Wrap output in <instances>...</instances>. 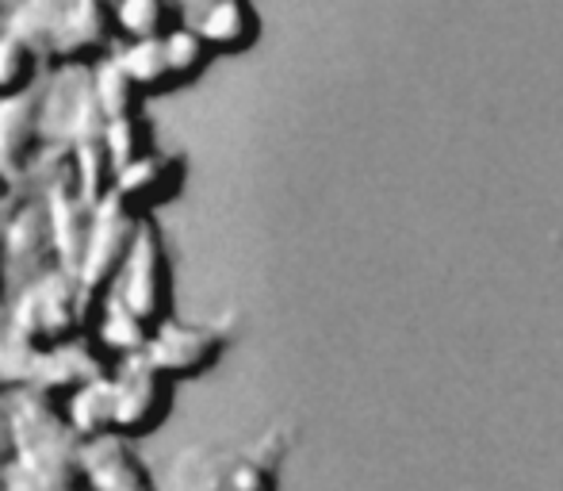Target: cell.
<instances>
[{"label": "cell", "mask_w": 563, "mask_h": 491, "mask_svg": "<svg viewBox=\"0 0 563 491\" xmlns=\"http://www.w3.org/2000/svg\"><path fill=\"white\" fill-rule=\"evenodd\" d=\"M108 296L119 307L134 315L142 327L154 335L165 319H173V273H169V253L157 219H146L139 239L131 246V258L123 261L115 284Z\"/></svg>", "instance_id": "2"}, {"label": "cell", "mask_w": 563, "mask_h": 491, "mask_svg": "<svg viewBox=\"0 0 563 491\" xmlns=\"http://www.w3.org/2000/svg\"><path fill=\"white\" fill-rule=\"evenodd\" d=\"M0 31H4V20H0Z\"/></svg>", "instance_id": "29"}, {"label": "cell", "mask_w": 563, "mask_h": 491, "mask_svg": "<svg viewBox=\"0 0 563 491\" xmlns=\"http://www.w3.org/2000/svg\"><path fill=\"white\" fill-rule=\"evenodd\" d=\"M4 395H8V392H4V384H0V400H4Z\"/></svg>", "instance_id": "28"}, {"label": "cell", "mask_w": 563, "mask_h": 491, "mask_svg": "<svg viewBox=\"0 0 563 491\" xmlns=\"http://www.w3.org/2000/svg\"><path fill=\"white\" fill-rule=\"evenodd\" d=\"M115 62L123 66V74L131 77V85L142 97H162L173 89L169 66H165V46L162 39H146V43H119Z\"/></svg>", "instance_id": "19"}, {"label": "cell", "mask_w": 563, "mask_h": 491, "mask_svg": "<svg viewBox=\"0 0 563 491\" xmlns=\"http://www.w3.org/2000/svg\"><path fill=\"white\" fill-rule=\"evenodd\" d=\"M15 4H20V0H0V20H8V15L15 12Z\"/></svg>", "instance_id": "27"}, {"label": "cell", "mask_w": 563, "mask_h": 491, "mask_svg": "<svg viewBox=\"0 0 563 491\" xmlns=\"http://www.w3.org/2000/svg\"><path fill=\"white\" fill-rule=\"evenodd\" d=\"M227 350V330L216 323H180V319H165L162 327L150 335L146 353L157 372L180 384V380H196L208 369L219 365Z\"/></svg>", "instance_id": "6"}, {"label": "cell", "mask_w": 563, "mask_h": 491, "mask_svg": "<svg viewBox=\"0 0 563 491\" xmlns=\"http://www.w3.org/2000/svg\"><path fill=\"white\" fill-rule=\"evenodd\" d=\"M58 265V250H54L51 219H46L43 196H15L12 211L4 223V281L8 299L20 288L35 284L38 276L54 273Z\"/></svg>", "instance_id": "4"}, {"label": "cell", "mask_w": 563, "mask_h": 491, "mask_svg": "<svg viewBox=\"0 0 563 491\" xmlns=\"http://www.w3.org/2000/svg\"><path fill=\"white\" fill-rule=\"evenodd\" d=\"M119 28H115V4L112 0H66V15H62V35L54 46V62L58 66H97V62L112 58L119 51Z\"/></svg>", "instance_id": "8"}, {"label": "cell", "mask_w": 563, "mask_h": 491, "mask_svg": "<svg viewBox=\"0 0 563 491\" xmlns=\"http://www.w3.org/2000/svg\"><path fill=\"white\" fill-rule=\"evenodd\" d=\"M81 446L85 441H69V446H46V449L15 454L4 472V488L0 491H77V488H85Z\"/></svg>", "instance_id": "12"}, {"label": "cell", "mask_w": 563, "mask_h": 491, "mask_svg": "<svg viewBox=\"0 0 563 491\" xmlns=\"http://www.w3.org/2000/svg\"><path fill=\"white\" fill-rule=\"evenodd\" d=\"M139 231H142V219H134L115 196L97 208L89 246H85V258H81V265H77V281H81V288L89 292L97 304L112 292L119 269L131 258V246L139 239Z\"/></svg>", "instance_id": "7"}, {"label": "cell", "mask_w": 563, "mask_h": 491, "mask_svg": "<svg viewBox=\"0 0 563 491\" xmlns=\"http://www.w3.org/2000/svg\"><path fill=\"white\" fill-rule=\"evenodd\" d=\"M43 127L46 146H58V154L85 139H104L108 116L92 89V66H58L43 77Z\"/></svg>", "instance_id": "3"}, {"label": "cell", "mask_w": 563, "mask_h": 491, "mask_svg": "<svg viewBox=\"0 0 563 491\" xmlns=\"http://www.w3.org/2000/svg\"><path fill=\"white\" fill-rule=\"evenodd\" d=\"M43 146V85L31 92H20V97L0 100V173L20 185Z\"/></svg>", "instance_id": "11"}, {"label": "cell", "mask_w": 563, "mask_h": 491, "mask_svg": "<svg viewBox=\"0 0 563 491\" xmlns=\"http://www.w3.org/2000/svg\"><path fill=\"white\" fill-rule=\"evenodd\" d=\"M43 66L46 62L35 46H27L8 28L0 31V100L38 89L43 85Z\"/></svg>", "instance_id": "20"}, {"label": "cell", "mask_w": 563, "mask_h": 491, "mask_svg": "<svg viewBox=\"0 0 563 491\" xmlns=\"http://www.w3.org/2000/svg\"><path fill=\"white\" fill-rule=\"evenodd\" d=\"M62 15H66V0H20L15 12L4 20V28L12 35H20L27 46H35L43 54V62H54V46L62 35Z\"/></svg>", "instance_id": "17"}, {"label": "cell", "mask_w": 563, "mask_h": 491, "mask_svg": "<svg viewBox=\"0 0 563 491\" xmlns=\"http://www.w3.org/2000/svg\"><path fill=\"white\" fill-rule=\"evenodd\" d=\"M15 204V200H12ZM12 204H0V312L8 307V281H4V223H8V211Z\"/></svg>", "instance_id": "25"}, {"label": "cell", "mask_w": 563, "mask_h": 491, "mask_svg": "<svg viewBox=\"0 0 563 491\" xmlns=\"http://www.w3.org/2000/svg\"><path fill=\"white\" fill-rule=\"evenodd\" d=\"M112 4H115V28L123 43L165 39L169 31L185 28L177 0H112Z\"/></svg>", "instance_id": "18"}, {"label": "cell", "mask_w": 563, "mask_h": 491, "mask_svg": "<svg viewBox=\"0 0 563 491\" xmlns=\"http://www.w3.org/2000/svg\"><path fill=\"white\" fill-rule=\"evenodd\" d=\"M77 491H89V488H77Z\"/></svg>", "instance_id": "30"}, {"label": "cell", "mask_w": 563, "mask_h": 491, "mask_svg": "<svg viewBox=\"0 0 563 491\" xmlns=\"http://www.w3.org/2000/svg\"><path fill=\"white\" fill-rule=\"evenodd\" d=\"M15 457V438H12V415H8V395L0 400V469H8Z\"/></svg>", "instance_id": "24"}, {"label": "cell", "mask_w": 563, "mask_h": 491, "mask_svg": "<svg viewBox=\"0 0 563 491\" xmlns=\"http://www.w3.org/2000/svg\"><path fill=\"white\" fill-rule=\"evenodd\" d=\"M81 477L89 491H157L126 438H97L81 446Z\"/></svg>", "instance_id": "13"}, {"label": "cell", "mask_w": 563, "mask_h": 491, "mask_svg": "<svg viewBox=\"0 0 563 491\" xmlns=\"http://www.w3.org/2000/svg\"><path fill=\"white\" fill-rule=\"evenodd\" d=\"M38 196H43L46 219H51L58 265L66 269V273H77V265H81V258H85V246H89L97 208L77 193L74 177H69V170H66V154H62V170H54V177L46 181Z\"/></svg>", "instance_id": "10"}, {"label": "cell", "mask_w": 563, "mask_h": 491, "mask_svg": "<svg viewBox=\"0 0 563 491\" xmlns=\"http://www.w3.org/2000/svg\"><path fill=\"white\" fill-rule=\"evenodd\" d=\"M104 142L112 150L119 173L126 165L142 162V157L157 154V134H154V120L146 112H134V116H123V120H112L104 131Z\"/></svg>", "instance_id": "23"}, {"label": "cell", "mask_w": 563, "mask_h": 491, "mask_svg": "<svg viewBox=\"0 0 563 491\" xmlns=\"http://www.w3.org/2000/svg\"><path fill=\"white\" fill-rule=\"evenodd\" d=\"M162 46H165V66H169L173 89H180V85H192L196 77L211 66V58H216V54H211V46L203 43L196 28L169 31V35L162 39Z\"/></svg>", "instance_id": "22"}, {"label": "cell", "mask_w": 563, "mask_h": 491, "mask_svg": "<svg viewBox=\"0 0 563 491\" xmlns=\"http://www.w3.org/2000/svg\"><path fill=\"white\" fill-rule=\"evenodd\" d=\"M66 170H69V177H74L77 193H81L92 208H100L104 200H112L115 181H119V165H115V157H112V150H108L104 139H85V142H77V146H69L66 150Z\"/></svg>", "instance_id": "16"}, {"label": "cell", "mask_w": 563, "mask_h": 491, "mask_svg": "<svg viewBox=\"0 0 563 491\" xmlns=\"http://www.w3.org/2000/svg\"><path fill=\"white\" fill-rule=\"evenodd\" d=\"M12 200H15V181H8L0 173V204H12Z\"/></svg>", "instance_id": "26"}, {"label": "cell", "mask_w": 563, "mask_h": 491, "mask_svg": "<svg viewBox=\"0 0 563 491\" xmlns=\"http://www.w3.org/2000/svg\"><path fill=\"white\" fill-rule=\"evenodd\" d=\"M173 380L157 372L146 358L119 361L112 372L115 392V438H150L165 426L173 411Z\"/></svg>", "instance_id": "5"}, {"label": "cell", "mask_w": 563, "mask_h": 491, "mask_svg": "<svg viewBox=\"0 0 563 491\" xmlns=\"http://www.w3.org/2000/svg\"><path fill=\"white\" fill-rule=\"evenodd\" d=\"M92 89H97V100H100V108H104L108 123L123 120V116H134V112H146V97L131 85V77L123 74L115 54L92 66Z\"/></svg>", "instance_id": "21"}, {"label": "cell", "mask_w": 563, "mask_h": 491, "mask_svg": "<svg viewBox=\"0 0 563 491\" xmlns=\"http://www.w3.org/2000/svg\"><path fill=\"white\" fill-rule=\"evenodd\" d=\"M192 28L211 54H245L261 39V15L253 0H211Z\"/></svg>", "instance_id": "14"}, {"label": "cell", "mask_w": 563, "mask_h": 491, "mask_svg": "<svg viewBox=\"0 0 563 491\" xmlns=\"http://www.w3.org/2000/svg\"><path fill=\"white\" fill-rule=\"evenodd\" d=\"M66 407V423L69 430L81 441H97V438H115V392H112V372L97 377L89 384H81L77 392H69L62 400Z\"/></svg>", "instance_id": "15"}, {"label": "cell", "mask_w": 563, "mask_h": 491, "mask_svg": "<svg viewBox=\"0 0 563 491\" xmlns=\"http://www.w3.org/2000/svg\"><path fill=\"white\" fill-rule=\"evenodd\" d=\"M185 181H188V157L180 154V150L177 154L157 150V154L142 157V162L126 165V170L119 173L112 196L131 211L134 219L146 223V219H154L165 204H173L180 193H185Z\"/></svg>", "instance_id": "9"}, {"label": "cell", "mask_w": 563, "mask_h": 491, "mask_svg": "<svg viewBox=\"0 0 563 491\" xmlns=\"http://www.w3.org/2000/svg\"><path fill=\"white\" fill-rule=\"evenodd\" d=\"M92 307L100 304L81 288L77 273L54 269V273L38 276L35 284L15 292L0 312V319L31 350H58V346L89 335L92 319H97Z\"/></svg>", "instance_id": "1"}]
</instances>
